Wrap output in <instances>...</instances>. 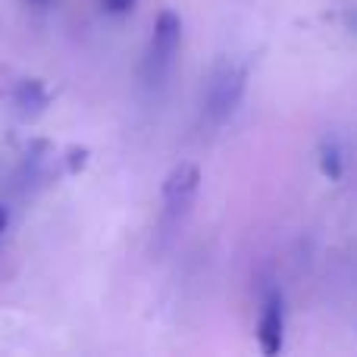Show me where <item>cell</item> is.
Listing matches in <instances>:
<instances>
[{
  "label": "cell",
  "instance_id": "cell-6",
  "mask_svg": "<svg viewBox=\"0 0 357 357\" xmlns=\"http://www.w3.org/2000/svg\"><path fill=\"white\" fill-rule=\"evenodd\" d=\"M320 167H323V176H329L335 182V178H342V169H345V163H342V151L335 142L323 144L320 148Z\"/></svg>",
  "mask_w": 357,
  "mask_h": 357
},
{
  "label": "cell",
  "instance_id": "cell-9",
  "mask_svg": "<svg viewBox=\"0 0 357 357\" xmlns=\"http://www.w3.org/2000/svg\"><path fill=\"white\" fill-rule=\"evenodd\" d=\"M6 222H10V213H6V207L0 204V238H3V232H6Z\"/></svg>",
  "mask_w": 357,
  "mask_h": 357
},
{
  "label": "cell",
  "instance_id": "cell-2",
  "mask_svg": "<svg viewBox=\"0 0 357 357\" xmlns=\"http://www.w3.org/2000/svg\"><path fill=\"white\" fill-rule=\"evenodd\" d=\"M178 44H182V19L173 10H163L154 22V35H151L148 44V60H144V73H148V82H160L163 75L169 73Z\"/></svg>",
  "mask_w": 357,
  "mask_h": 357
},
{
  "label": "cell",
  "instance_id": "cell-7",
  "mask_svg": "<svg viewBox=\"0 0 357 357\" xmlns=\"http://www.w3.org/2000/svg\"><path fill=\"white\" fill-rule=\"evenodd\" d=\"M100 3H104V10H110V13H129L138 0H100Z\"/></svg>",
  "mask_w": 357,
  "mask_h": 357
},
{
  "label": "cell",
  "instance_id": "cell-3",
  "mask_svg": "<svg viewBox=\"0 0 357 357\" xmlns=\"http://www.w3.org/2000/svg\"><path fill=\"white\" fill-rule=\"evenodd\" d=\"M197 188H201V169L195 163H178V167H173V173L163 178V210H167L169 220L191 207Z\"/></svg>",
  "mask_w": 357,
  "mask_h": 357
},
{
  "label": "cell",
  "instance_id": "cell-8",
  "mask_svg": "<svg viewBox=\"0 0 357 357\" xmlns=\"http://www.w3.org/2000/svg\"><path fill=\"white\" fill-rule=\"evenodd\" d=\"M345 22H348V29H351V31H354V35H357V6H354V10H348Z\"/></svg>",
  "mask_w": 357,
  "mask_h": 357
},
{
  "label": "cell",
  "instance_id": "cell-5",
  "mask_svg": "<svg viewBox=\"0 0 357 357\" xmlns=\"http://www.w3.org/2000/svg\"><path fill=\"white\" fill-rule=\"evenodd\" d=\"M13 107H16V113L22 119H35L38 113H44V107H47V91H44V85L35 79L22 82V85L16 88V94H13Z\"/></svg>",
  "mask_w": 357,
  "mask_h": 357
},
{
  "label": "cell",
  "instance_id": "cell-4",
  "mask_svg": "<svg viewBox=\"0 0 357 357\" xmlns=\"http://www.w3.org/2000/svg\"><path fill=\"white\" fill-rule=\"evenodd\" d=\"M282 339H285V317H282V298L273 295L270 301L260 310V323H257V342L264 354H279L282 351Z\"/></svg>",
  "mask_w": 357,
  "mask_h": 357
},
{
  "label": "cell",
  "instance_id": "cell-10",
  "mask_svg": "<svg viewBox=\"0 0 357 357\" xmlns=\"http://www.w3.org/2000/svg\"><path fill=\"white\" fill-rule=\"evenodd\" d=\"M29 3H47V0H29Z\"/></svg>",
  "mask_w": 357,
  "mask_h": 357
},
{
  "label": "cell",
  "instance_id": "cell-1",
  "mask_svg": "<svg viewBox=\"0 0 357 357\" xmlns=\"http://www.w3.org/2000/svg\"><path fill=\"white\" fill-rule=\"evenodd\" d=\"M248 88V66L245 63H235L229 56L213 63L207 82H204L201 91V116L207 126L220 129L232 119V113L238 110L241 98H245Z\"/></svg>",
  "mask_w": 357,
  "mask_h": 357
}]
</instances>
